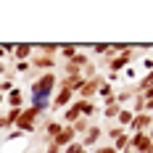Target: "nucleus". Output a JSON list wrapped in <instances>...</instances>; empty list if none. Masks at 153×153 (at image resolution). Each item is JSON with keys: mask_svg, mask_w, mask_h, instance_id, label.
Instances as JSON below:
<instances>
[{"mask_svg": "<svg viewBox=\"0 0 153 153\" xmlns=\"http://www.w3.org/2000/svg\"><path fill=\"white\" fill-rule=\"evenodd\" d=\"M56 90H58V76L53 74V71H42V74H37V76H34V82L29 85V106H34L37 111L48 114V108H50V100H53Z\"/></svg>", "mask_w": 153, "mask_h": 153, "instance_id": "1", "label": "nucleus"}, {"mask_svg": "<svg viewBox=\"0 0 153 153\" xmlns=\"http://www.w3.org/2000/svg\"><path fill=\"white\" fill-rule=\"evenodd\" d=\"M45 114L42 111H37L34 106H24L21 108V114H19V122H16V129L19 132H24V135H32L37 127H40V119H42Z\"/></svg>", "mask_w": 153, "mask_h": 153, "instance_id": "2", "label": "nucleus"}, {"mask_svg": "<svg viewBox=\"0 0 153 153\" xmlns=\"http://www.w3.org/2000/svg\"><path fill=\"white\" fill-rule=\"evenodd\" d=\"M100 63L103 66H108V71H114V74H119L122 69H127V66H135V48L129 45L124 53H119V56H103L100 58Z\"/></svg>", "mask_w": 153, "mask_h": 153, "instance_id": "3", "label": "nucleus"}, {"mask_svg": "<svg viewBox=\"0 0 153 153\" xmlns=\"http://www.w3.org/2000/svg\"><path fill=\"white\" fill-rule=\"evenodd\" d=\"M90 61H92V58L87 56V53H85V50H82V45H79V53H76L74 58H71V61H63V76L82 74V69H85V66H87Z\"/></svg>", "mask_w": 153, "mask_h": 153, "instance_id": "4", "label": "nucleus"}, {"mask_svg": "<svg viewBox=\"0 0 153 153\" xmlns=\"http://www.w3.org/2000/svg\"><path fill=\"white\" fill-rule=\"evenodd\" d=\"M129 151L135 153H153V140L148 132H135L129 137Z\"/></svg>", "mask_w": 153, "mask_h": 153, "instance_id": "5", "label": "nucleus"}, {"mask_svg": "<svg viewBox=\"0 0 153 153\" xmlns=\"http://www.w3.org/2000/svg\"><path fill=\"white\" fill-rule=\"evenodd\" d=\"M106 82V76H92V79H87L85 85H82V90L76 92L79 95V100H95V95H98V90H100V85Z\"/></svg>", "mask_w": 153, "mask_h": 153, "instance_id": "6", "label": "nucleus"}, {"mask_svg": "<svg viewBox=\"0 0 153 153\" xmlns=\"http://www.w3.org/2000/svg\"><path fill=\"white\" fill-rule=\"evenodd\" d=\"M151 127H153V114H145V111H143V114H135V119L127 127V132H129V135H135V132H148Z\"/></svg>", "mask_w": 153, "mask_h": 153, "instance_id": "7", "label": "nucleus"}, {"mask_svg": "<svg viewBox=\"0 0 153 153\" xmlns=\"http://www.w3.org/2000/svg\"><path fill=\"white\" fill-rule=\"evenodd\" d=\"M56 63H61V61H58V58H53V56H40V53H37V56H32L29 66H32V71H34V69H40V74H42V71H53V69H56Z\"/></svg>", "mask_w": 153, "mask_h": 153, "instance_id": "8", "label": "nucleus"}, {"mask_svg": "<svg viewBox=\"0 0 153 153\" xmlns=\"http://www.w3.org/2000/svg\"><path fill=\"white\" fill-rule=\"evenodd\" d=\"M74 103V92L71 90H63V87H58L56 90V95H53V100H50V108H56V111H63L66 106H71Z\"/></svg>", "mask_w": 153, "mask_h": 153, "instance_id": "9", "label": "nucleus"}, {"mask_svg": "<svg viewBox=\"0 0 153 153\" xmlns=\"http://www.w3.org/2000/svg\"><path fill=\"white\" fill-rule=\"evenodd\" d=\"M87 79L82 74H71V76H58V87H63V90H71L76 95V92L82 90V85H85Z\"/></svg>", "mask_w": 153, "mask_h": 153, "instance_id": "10", "label": "nucleus"}, {"mask_svg": "<svg viewBox=\"0 0 153 153\" xmlns=\"http://www.w3.org/2000/svg\"><path fill=\"white\" fill-rule=\"evenodd\" d=\"M100 137H103V127H100V124H92L90 129L82 135L79 143H82V148L87 151V148H92V145H98V140H100Z\"/></svg>", "mask_w": 153, "mask_h": 153, "instance_id": "11", "label": "nucleus"}, {"mask_svg": "<svg viewBox=\"0 0 153 153\" xmlns=\"http://www.w3.org/2000/svg\"><path fill=\"white\" fill-rule=\"evenodd\" d=\"M37 129H42V135H45V140H48V143H53V140L58 137V132L63 129V124H61V122H56V119H45V122L40 124Z\"/></svg>", "mask_w": 153, "mask_h": 153, "instance_id": "12", "label": "nucleus"}, {"mask_svg": "<svg viewBox=\"0 0 153 153\" xmlns=\"http://www.w3.org/2000/svg\"><path fill=\"white\" fill-rule=\"evenodd\" d=\"M124 106H119L116 103V95L114 98H108V100H103V119L106 122H116V116H119V111H122Z\"/></svg>", "mask_w": 153, "mask_h": 153, "instance_id": "13", "label": "nucleus"}, {"mask_svg": "<svg viewBox=\"0 0 153 153\" xmlns=\"http://www.w3.org/2000/svg\"><path fill=\"white\" fill-rule=\"evenodd\" d=\"M53 143H56L58 148H66V145H71V143H76V132L71 129V127H69V124H63V129L58 132V137L53 140Z\"/></svg>", "mask_w": 153, "mask_h": 153, "instance_id": "14", "label": "nucleus"}, {"mask_svg": "<svg viewBox=\"0 0 153 153\" xmlns=\"http://www.w3.org/2000/svg\"><path fill=\"white\" fill-rule=\"evenodd\" d=\"M79 119H82V108H79V100H74L71 106L63 108V124H69V127H71V124L79 122Z\"/></svg>", "mask_w": 153, "mask_h": 153, "instance_id": "15", "label": "nucleus"}, {"mask_svg": "<svg viewBox=\"0 0 153 153\" xmlns=\"http://www.w3.org/2000/svg\"><path fill=\"white\" fill-rule=\"evenodd\" d=\"M32 53H34V45L32 42H19V45L13 48V61H29L32 58Z\"/></svg>", "mask_w": 153, "mask_h": 153, "instance_id": "16", "label": "nucleus"}, {"mask_svg": "<svg viewBox=\"0 0 153 153\" xmlns=\"http://www.w3.org/2000/svg\"><path fill=\"white\" fill-rule=\"evenodd\" d=\"M58 50H61V42H37V45H34V53H40V56H53V58H58Z\"/></svg>", "mask_w": 153, "mask_h": 153, "instance_id": "17", "label": "nucleus"}, {"mask_svg": "<svg viewBox=\"0 0 153 153\" xmlns=\"http://www.w3.org/2000/svg\"><path fill=\"white\" fill-rule=\"evenodd\" d=\"M8 106L11 108H24V100H27V95H24V90H19V87H13V90L8 92Z\"/></svg>", "mask_w": 153, "mask_h": 153, "instance_id": "18", "label": "nucleus"}, {"mask_svg": "<svg viewBox=\"0 0 153 153\" xmlns=\"http://www.w3.org/2000/svg\"><path fill=\"white\" fill-rule=\"evenodd\" d=\"M76 53H79V45H74V42H71V45H66V42H61V50H58V61H71V58H74Z\"/></svg>", "mask_w": 153, "mask_h": 153, "instance_id": "19", "label": "nucleus"}, {"mask_svg": "<svg viewBox=\"0 0 153 153\" xmlns=\"http://www.w3.org/2000/svg\"><path fill=\"white\" fill-rule=\"evenodd\" d=\"M76 100H79V98H76ZM79 108H82V116H85V119H92V116L100 111L95 100H79Z\"/></svg>", "mask_w": 153, "mask_h": 153, "instance_id": "20", "label": "nucleus"}, {"mask_svg": "<svg viewBox=\"0 0 153 153\" xmlns=\"http://www.w3.org/2000/svg\"><path fill=\"white\" fill-rule=\"evenodd\" d=\"M135 100V85H129V87H124V90L116 92V103L124 106V103H132Z\"/></svg>", "mask_w": 153, "mask_h": 153, "instance_id": "21", "label": "nucleus"}, {"mask_svg": "<svg viewBox=\"0 0 153 153\" xmlns=\"http://www.w3.org/2000/svg\"><path fill=\"white\" fill-rule=\"evenodd\" d=\"M132 119H135V114H132V108H127V106H124L122 111H119V116H116V124H119L122 129H127V127L132 124Z\"/></svg>", "mask_w": 153, "mask_h": 153, "instance_id": "22", "label": "nucleus"}, {"mask_svg": "<svg viewBox=\"0 0 153 153\" xmlns=\"http://www.w3.org/2000/svg\"><path fill=\"white\" fill-rule=\"evenodd\" d=\"M114 95H116V92H114V85H111V82H103L100 90H98V95H95V100H98V98H100V100H108V98H114Z\"/></svg>", "mask_w": 153, "mask_h": 153, "instance_id": "23", "label": "nucleus"}, {"mask_svg": "<svg viewBox=\"0 0 153 153\" xmlns=\"http://www.w3.org/2000/svg\"><path fill=\"white\" fill-rule=\"evenodd\" d=\"M129 137H132V135H129V132H124V135H119V137L114 140L111 145H114V148H116V151H119V153H124V151H127V148H129Z\"/></svg>", "mask_w": 153, "mask_h": 153, "instance_id": "24", "label": "nucleus"}, {"mask_svg": "<svg viewBox=\"0 0 153 153\" xmlns=\"http://www.w3.org/2000/svg\"><path fill=\"white\" fill-rule=\"evenodd\" d=\"M90 127H92V119H85V116H82L79 122H74V124H71V129H74L76 135H85V132H87Z\"/></svg>", "mask_w": 153, "mask_h": 153, "instance_id": "25", "label": "nucleus"}, {"mask_svg": "<svg viewBox=\"0 0 153 153\" xmlns=\"http://www.w3.org/2000/svg\"><path fill=\"white\" fill-rule=\"evenodd\" d=\"M87 50H90L92 56H108V50H111V45H103V42H95V45H87Z\"/></svg>", "mask_w": 153, "mask_h": 153, "instance_id": "26", "label": "nucleus"}, {"mask_svg": "<svg viewBox=\"0 0 153 153\" xmlns=\"http://www.w3.org/2000/svg\"><path fill=\"white\" fill-rule=\"evenodd\" d=\"M145 111V98L143 95H135V100H132V114H143Z\"/></svg>", "mask_w": 153, "mask_h": 153, "instance_id": "27", "label": "nucleus"}, {"mask_svg": "<svg viewBox=\"0 0 153 153\" xmlns=\"http://www.w3.org/2000/svg\"><path fill=\"white\" fill-rule=\"evenodd\" d=\"M124 132H127V129H122L119 124H116V127H108V129H106V135H108V140H111V143L119 137V135H124Z\"/></svg>", "mask_w": 153, "mask_h": 153, "instance_id": "28", "label": "nucleus"}, {"mask_svg": "<svg viewBox=\"0 0 153 153\" xmlns=\"http://www.w3.org/2000/svg\"><path fill=\"white\" fill-rule=\"evenodd\" d=\"M61 153H87V151L82 148V143H71V145H66Z\"/></svg>", "mask_w": 153, "mask_h": 153, "instance_id": "29", "label": "nucleus"}, {"mask_svg": "<svg viewBox=\"0 0 153 153\" xmlns=\"http://www.w3.org/2000/svg\"><path fill=\"white\" fill-rule=\"evenodd\" d=\"M11 90H13V79H3L0 82V95H8Z\"/></svg>", "mask_w": 153, "mask_h": 153, "instance_id": "30", "label": "nucleus"}, {"mask_svg": "<svg viewBox=\"0 0 153 153\" xmlns=\"http://www.w3.org/2000/svg\"><path fill=\"white\" fill-rule=\"evenodd\" d=\"M16 71H19V74H32L29 61H19V63H16Z\"/></svg>", "mask_w": 153, "mask_h": 153, "instance_id": "31", "label": "nucleus"}, {"mask_svg": "<svg viewBox=\"0 0 153 153\" xmlns=\"http://www.w3.org/2000/svg\"><path fill=\"white\" fill-rule=\"evenodd\" d=\"M92 153H119V151H116L114 145H98V148H95Z\"/></svg>", "mask_w": 153, "mask_h": 153, "instance_id": "32", "label": "nucleus"}, {"mask_svg": "<svg viewBox=\"0 0 153 153\" xmlns=\"http://www.w3.org/2000/svg\"><path fill=\"white\" fill-rule=\"evenodd\" d=\"M143 69H145V74L153 71V58H143Z\"/></svg>", "mask_w": 153, "mask_h": 153, "instance_id": "33", "label": "nucleus"}, {"mask_svg": "<svg viewBox=\"0 0 153 153\" xmlns=\"http://www.w3.org/2000/svg\"><path fill=\"white\" fill-rule=\"evenodd\" d=\"M19 137H24V132H19V129H11L8 132V140H19Z\"/></svg>", "mask_w": 153, "mask_h": 153, "instance_id": "34", "label": "nucleus"}, {"mask_svg": "<svg viewBox=\"0 0 153 153\" xmlns=\"http://www.w3.org/2000/svg\"><path fill=\"white\" fill-rule=\"evenodd\" d=\"M124 74H127V76H129V79H132V76L137 74V69H135V66H127V69H124Z\"/></svg>", "mask_w": 153, "mask_h": 153, "instance_id": "35", "label": "nucleus"}, {"mask_svg": "<svg viewBox=\"0 0 153 153\" xmlns=\"http://www.w3.org/2000/svg\"><path fill=\"white\" fill-rule=\"evenodd\" d=\"M5 74H8V63L0 61V76H5Z\"/></svg>", "mask_w": 153, "mask_h": 153, "instance_id": "36", "label": "nucleus"}, {"mask_svg": "<svg viewBox=\"0 0 153 153\" xmlns=\"http://www.w3.org/2000/svg\"><path fill=\"white\" fill-rule=\"evenodd\" d=\"M5 56H8V53H5V42H3V45H0V61H5Z\"/></svg>", "mask_w": 153, "mask_h": 153, "instance_id": "37", "label": "nucleus"}, {"mask_svg": "<svg viewBox=\"0 0 153 153\" xmlns=\"http://www.w3.org/2000/svg\"><path fill=\"white\" fill-rule=\"evenodd\" d=\"M148 135H151V140H153V127H151V129H148Z\"/></svg>", "mask_w": 153, "mask_h": 153, "instance_id": "38", "label": "nucleus"}, {"mask_svg": "<svg viewBox=\"0 0 153 153\" xmlns=\"http://www.w3.org/2000/svg\"><path fill=\"white\" fill-rule=\"evenodd\" d=\"M0 103H5V95H0Z\"/></svg>", "mask_w": 153, "mask_h": 153, "instance_id": "39", "label": "nucleus"}, {"mask_svg": "<svg viewBox=\"0 0 153 153\" xmlns=\"http://www.w3.org/2000/svg\"><path fill=\"white\" fill-rule=\"evenodd\" d=\"M124 153H135V151H129V148H127V151H124Z\"/></svg>", "mask_w": 153, "mask_h": 153, "instance_id": "40", "label": "nucleus"}, {"mask_svg": "<svg viewBox=\"0 0 153 153\" xmlns=\"http://www.w3.org/2000/svg\"><path fill=\"white\" fill-rule=\"evenodd\" d=\"M27 153H29V151H27ZM37 153H45V151H37Z\"/></svg>", "mask_w": 153, "mask_h": 153, "instance_id": "41", "label": "nucleus"}]
</instances>
